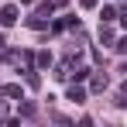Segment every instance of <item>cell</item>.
<instances>
[{"label":"cell","instance_id":"obj_12","mask_svg":"<svg viewBox=\"0 0 127 127\" xmlns=\"http://www.w3.org/2000/svg\"><path fill=\"white\" fill-rule=\"evenodd\" d=\"M113 48H117L120 55H127V34H124V38H120V41H117V45H113Z\"/></svg>","mask_w":127,"mask_h":127},{"label":"cell","instance_id":"obj_8","mask_svg":"<svg viewBox=\"0 0 127 127\" xmlns=\"http://www.w3.org/2000/svg\"><path fill=\"white\" fill-rule=\"evenodd\" d=\"M34 62L41 65V69H48V65H52V55H48V52H38V55H34Z\"/></svg>","mask_w":127,"mask_h":127},{"label":"cell","instance_id":"obj_1","mask_svg":"<svg viewBox=\"0 0 127 127\" xmlns=\"http://www.w3.org/2000/svg\"><path fill=\"white\" fill-rule=\"evenodd\" d=\"M48 17H52V3L38 7V10L28 17V28H34V31H45V28H48Z\"/></svg>","mask_w":127,"mask_h":127},{"label":"cell","instance_id":"obj_19","mask_svg":"<svg viewBox=\"0 0 127 127\" xmlns=\"http://www.w3.org/2000/svg\"><path fill=\"white\" fill-rule=\"evenodd\" d=\"M120 93H124V96H127V83H124V86H120Z\"/></svg>","mask_w":127,"mask_h":127},{"label":"cell","instance_id":"obj_6","mask_svg":"<svg viewBox=\"0 0 127 127\" xmlns=\"http://www.w3.org/2000/svg\"><path fill=\"white\" fill-rule=\"evenodd\" d=\"M0 93H3V96H10V100H24V89L17 83H10V86H3V89H0Z\"/></svg>","mask_w":127,"mask_h":127},{"label":"cell","instance_id":"obj_5","mask_svg":"<svg viewBox=\"0 0 127 127\" xmlns=\"http://www.w3.org/2000/svg\"><path fill=\"white\" fill-rule=\"evenodd\" d=\"M100 41L113 45V28H110V21H100Z\"/></svg>","mask_w":127,"mask_h":127},{"label":"cell","instance_id":"obj_13","mask_svg":"<svg viewBox=\"0 0 127 127\" xmlns=\"http://www.w3.org/2000/svg\"><path fill=\"white\" fill-rule=\"evenodd\" d=\"M96 3H100V0H79V7H83V10H93Z\"/></svg>","mask_w":127,"mask_h":127},{"label":"cell","instance_id":"obj_18","mask_svg":"<svg viewBox=\"0 0 127 127\" xmlns=\"http://www.w3.org/2000/svg\"><path fill=\"white\" fill-rule=\"evenodd\" d=\"M21 3H24V7H31V3H34V0H21Z\"/></svg>","mask_w":127,"mask_h":127},{"label":"cell","instance_id":"obj_11","mask_svg":"<svg viewBox=\"0 0 127 127\" xmlns=\"http://www.w3.org/2000/svg\"><path fill=\"white\" fill-rule=\"evenodd\" d=\"M72 76H76V83H83V79H89V69H76Z\"/></svg>","mask_w":127,"mask_h":127},{"label":"cell","instance_id":"obj_15","mask_svg":"<svg viewBox=\"0 0 127 127\" xmlns=\"http://www.w3.org/2000/svg\"><path fill=\"white\" fill-rule=\"evenodd\" d=\"M48 3H52V7H65V0H48Z\"/></svg>","mask_w":127,"mask_h":127},{"label":"cell","instance_id":"obj_7","mask_svg":"<svg viewBox=\"0 0 127 127\" xmlns=\"http://www.w3.org/2000/svg\"><path fill=\"white\" fill-rule=\"evenodd\" d=\"M100 21H117V7H103L100 10Z\"/></svg>","mask_w":127,"mask_h":127},{"label":"cell","instance_id":"obj_20","mask_svg":"<svg viewBox=\"0 0 127 127\" xmlns=\"http://www.w3.org/2000/svg\"><path fill=\"white\" fill-rule=\"evenodd\" d=\"M124 72H127V65H124Z\"/></svg>","mask_w":127,"mask_h":127},{"label":"cell","instance_id":"obj_17","mask_svg":"<svg viewBox=\"0 0 127 127\" xmlns=\"http://www.w3.org/2000/svg\"><path fill=\"white\" fill-rule=\"evenodd\" d=\"M120 24H124V31H127V14H124V17H120Z\"/></svg>","mask_w":127,"mask_h":127},{"label":"cell","instance_id":"obj_10","mask_svg":"<svg viewBox=\"0 0 127 127\" xmlns=\"http://www.w3.org/2000/svg\"><path fill=\"white\" fill-rule=\"evenodd\" d=\"M28 86H31V89H38V86H41V79H38V76H34L31 69H28Z\"/></svg>","mask_w":127,"mask_h":127},{"label":"cell","instance_id":"obj_4","mask_svg":"<svg viewBox=\"0 0 127 127\" xmlns=\"http://www.w3.org/2000/svg\"><path fill=\"white\" fill-rule=\"evenodd\" d=\"M69 100H72V103H86V89L79 83H72L69 86Z\"/></svg>","mask_w":127,"mask_h":127},{"label":"cell","instance_id":"obj_3","mask_svg":"<svg viewBox=\"0 0 127 127\" xmlns=\"http://www.w3.org/2000/svg\"><path fill=\"white\" fill-rule=\"evenodd\" d=\"M89 89H93V93H103V89H106V76H103V72H96V76L89 72Z\"/></svg>","mask_w":127,"mask_h":127},{"label":"cell","instance_id":"obj_16","mask_svg":"<svg viewBox=\"0 0 127 127\" xmlns=\"http://www.w3.org/2000/svg\"><path fill=\"white\" fill-rule=\"evenodd\" d=\"M3 45H7V41H3V34H0V55H3Z\"/></svg>","mask_w":127,"mask_h":127},{"label":"cell","instance_id":"obj_14","mask_svg":"<svg viewBox=\"0 0 127 127\" xmlns=\"http://www.w3.org/2000/svg\"><path fill=\"white\" fill-rule=\"evenodd\" d=\"M0 120H7V106L3 103H0Z\"/></svg>","mask_w":127,"mask_h":127},{"label":"cell","instance_id":"obj_9","mask_svg":"<svg viewBox=\"0 0 127 127\" xmlns=\"http://www.w3.org/2000/svg\"><path fill=\"white\" fill-rule=\"evenodd\" d=\"M34 113H38V110H34V103H21V117H28V120H31Z\"/></svg>","mask_w":127,"mask_h":127},{"label":"cell","instance_id":"obj_2","mask_svg":"<svg viewBox=\"0 0 127 127\" xmlns=\"http://www.w3.org/2000/svg\"><path fill=\"white\" fill-rule=\"evenodd\" d=\"M10 24H17V7L14 3L0 7V28H10Z\"/></svg>","mask_w":127,"mask_h":127}]
</instances>
